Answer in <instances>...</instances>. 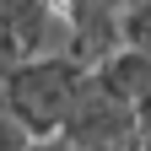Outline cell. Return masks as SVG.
<instances>
[{"instance_id":"cell-3","label":"cell","mask_w":151,"mask_h":151,"mask_svg":"<svg viewBox=\"0 0 151 151\" xmlns=\"http://www.w3.org/2000/svg\"><path fill=\"white\" fill-rule=\"evenodd\" d=\"M124 49H151V0H124Z\"/></svg>"},{"instance_id":"cell-5","label":"cell","mask_w":151,"mask_h":151,"mask_svg":"<svg viewBox=\"0 0 151 151\" xmlns=\"http://www.w3.org/2000/svg\"><path fill=\"white\" fill-rule=\"evenodd\" d=\"M27 151H76L65 135H43V140H27Z\"/></svg>"},{"instance_id":"cell-1","label":"cell","mask_w":151,"mask_h":151,"mask_svg":"<svg viewBox=\"0 0 151 151\" xmlns=\"http://www.w3.org/2000/svg\"><path fill=\"white\" fill-rule=\"evenodd\" d=\"M86 76H92V70H86L81 60H70L65 49L38 54V60L0 65V108H6L32 140L60 135L70 103L81 97V86H86Z\"/></svg>"},{"instance_id":"cell-2","label":"cell","mask_w":151,"mask_h":151,"mask_svg":"<svg viewBox=\"0 0 151 151\" xmlns=\"http://www.w3.org/2000/svg\"><path fill=\"white\" fill-rule=\"evenodd\" d=\"M97 81L108 92H119L124 103H146V92H151V49H119L108 65H97Z\"/></svg>"},{"instance_id":"cell-4","label":"cell","mask_w":151,"mask_h":151,"mask_svg":"<svg viewBox=\"0 0 151 151\" xmlns=\"http://www.w3.org/2000/svg\"><path fill=\"white\" fill-rule=\"evenodd\" d=\"M27 140H32V135H27V129L11 119L6 108H0V151H27Z\"/></svg>"}]
</instances>
